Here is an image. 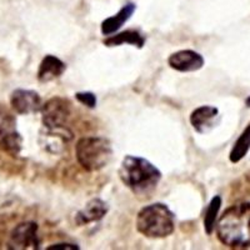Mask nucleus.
Masks as SVG:
<instances>
[{
	"label": "nucleus",
	"instance_id": "nucleus-15",
	"mask_svg": "<svg viewBox=\"0 0 250 250\" xmlns=\"http://www.w3.org/2000/svg\"><path fill=\"white\" fill-rule=\"evenodd\" d=\"M250 150V123L247 125V128L242 131L238 139L234 143L233 148L229 153V160L234 164L242 162L247 154Z\"/></svg>",
	"mask_w": 250,
	"mask_h": 250
},
{
	"label": "nucleus",
	"instance_id": "nucleus-11",
	"mask_svg": "<svg viewBox=\"0 0 250 250\" xmlns=\"http://www.w3.org/2000/svg\"><path fill=\"white\" fill-rule=\"evenodd\" d=\"M108 211L109 207L106 202H104L100 198H94L90 202L86 203L85 207L78 211L77 215H75V223L79 227H82V225L99 222L108 214Z\"/></svg>",
	"mask_w": 250,
	"mask_h": 250
},
{
	"label": "nucleus",
	"instance_id": "nucleus-10",
	"mask_svg": "<svg viewBox=\"0 0 250 250\" xmlns=\"http://www.w3.org/2000/svg\"><path fill=\"white\" fill-rule=\"evenodd\" d=\"M218 117V108L213 105H202L191 111L189 120L196 133L207 134L215 126V119Z\"/></svg>",
	"mask_w": 250,
	"mask_h": 250
},
{
	"label": "nucleus",
	"instance_id": "nucleus-2",
	"mask_svg": "<svg viewBox=\"0 0 250 250\" xmlns=\"http://www.w3.org/2000/svg\"><path fill=\"white\" fill-rule=\"evenodd\" d=\"M119 178L135 195H149L162 180V171L145 158L126 155L120 164Z\"/></svg>",
	"mask_w": 250,
	"mask_h": 250
},
{
	"label": "nucleus",
	"instance_id": "nucleus-13",
	"mask_svg": "<svg viewBox=\"0 0 250 250\" xmlns=\"http://www.w3.org/2000/svg\"><path fill=\"white\" fill-rule=\"evenodd\" d=\"M137 10V5L134 3H126L119 12L113 17H109L102 21L100 25V30L104 37H109V35L115 34L117 31H119L123 28L126 21L133 17V14Z\"/></svg>",
	"mask_w": 250,
	"mask_h": 250
},
{
	"label": "nucleus",
	"instance_id": "nucleus-1",
	"mask_svg": "<svg viewBox=\"0 0 250 250\" xmlns=\"http://www.w3.org/2000/svg\"><path fill=\"white\" fill-rule=\"evenodd\" d=\"M219 242L231 249L250 248V203L230 205L218 219L215 227Z\"/></svg>",
	"mask_w": 250,
	"mask_h": 250
},
{
	"label": "nucleus",
	"instance_id": "nucleus-9",
	"mask_svg": "<svg viewBox=\"0 0 250 250\" xmlns=\"http://www.w3.org/2000/svg\"><path fill=\"white\" fill-rule=\"evenodd\" d=\"M204 58L198 51L190 49H183L175 51L168 58V65L173 70L180 73H191L198 71L204 66Z\"/></svg>",
	"mask_w": 250,
	"mask_h": 250
},
{
	"label": "nucleus",
	"instance_id": "nucleus-5",
	"mask_svg": "<svg viewBox=\"0 0 250 250\" xmlns=\"http://www.w3.org/2000/svg\"><path fill=\"white\" fill-rule=\"evenodd\" d=\"M40 111H42L43 125L50 133L71 135V133L66 128L68 120L71 115V103L68 99L60 97L51 98L48 102L44 103Z\"/></svg>",
	"mask_w": 250,
	"mask_h": 250
},
{
	"label": "nucleus",
	"instance_id": "nucleus-7",
	"mask_svg": "<svg viewBox=\"0 0 250 250\" xmlns=\"http://www.w3.org/2000/svg\"><path fill=\"white\" fill-rule=\"evenodd\" d=\"M14 117L0 108V148L10 155H18L21 150V137L15 129Z\"/></svg>",
	"mask_w": 250,
	"mask_h": 250
},
{
	"label": "nucleus",
	"instance_id": "nucleus-18",
	"mask_svg": "<svg viewBox=\"0 0 250 250\" xmlns=\"http://www.w3.org/2000/svg\"><path fill=\"white\" fill-rule=\"evenodd\" d=\"M80 249L78 245L75 244H69V243H59V244H53L49 245L46 250H74Z\"/></svg>",
	"mask_w": 250,
	"mask_h": 250
},
{
	"label": "nucleus",
	"instance_id": "nucleus-12",
	"mask_svg": "<svg viewBox=\"0 0 250 250\" xmlns=\"http://www.w3.org/2000/svg\"><path fill=\"white\" fill-rule=\"evenodd\" d=\"M66 70V64L55 55H45L38 69V80L40 83H50L58 79Z\"/></svg>",
	"mask_w": 250,
	"mask_h": 250
},
{
	"label": "nucleus",
	"instance_id": "nucleus-6",
	"mask_svg": "<svg viewBox=\"0 0 250 250\" xmlns=\"http://www.w3.org/2000/svg\"><path fill=\"white\" fill-rule=\"evenodd\" d=\"M39 227L34 222H24L18 224L10 233L8 249L25 250L39 249Z\"/></svg>",
	"mask_w": 250,
	"mask_h": 250
},
{
	"label": "nucleus",
	"instance_id": "nucleus-16",
	"mask_svg": "<svg viewBox=\"0 0 250 250\" xmlns=\"http://www.w3.org/2000/svg\"><path fill=\"white\" fill-rule=\"evenodd\" d=\"M223 200L220 195H215L213 199L210 200L209 205H208L207 210H205L204 215V230L208 235H211L215 230L216 222H218V215L222 208Z\"/></svg>",
	"mask_w": 250,
	"mask_h": 250
},
{
	"label": "nucleus",
	"instance_id": "nucleus-19",
	"mask_svg": "<svg viewBox=\"0 0 250 250\" xmlns=\"http://www.w3.org/2000/svg\"><path fill=\"white\" fill-rule=\"evenodd\" d=\"M245 105H247L248 108H250V95L245 99Z\"/></svg>",
	"mask_w": 250,
	"mask_h": 250
},
{
	"label": "nucleus",
	"instance_id": "nucleus-14",
	"mask_svg": "<svg viewBox=\"0 0 250 250\" xmlns=\"http://www.w3.org/2000/svg\"><path fill=\"white\" fill-rule=\"evenodd\" d=\"M103 44L105 46H119L123 44H129V45L137 46V48L142 49L145 45V37L139 33L138 30H125L118 34H113L106 37L105 39L103 40Z\"/></svg>",
	"mask_w": 250,
	"mask_h": 250
},
{
	"label": "nucleus",
	"instance_id": "nucleus-17",
	"mask_svg": "<svg viewBox=\"0 0 250 250\" xmlns=\"http://www.w3.org/2000/svg\"><path fill=\"white\" fill-rule=\"evenodd\" d=\"M75 99L89 109L95 108L98 103L95 94L91 93V91H79V93L75 94Z\"/></svg>",
	"mask_w": 250,
	"mask_h": 250
},
{
	"label": "nucleus",
	"instance_id": "nucleus-3",
	"mask_svg": "<svg viewBox=\"0 0 250 250\" xmlns=\"http://www.w3.org/2000/svg\"><path fill=\"white\" fill-rule=\"evenodd\" d=\"M137 230L150 239L171 235L175 229V214L168 205L154 203L142 208L137 215Z\"/></svg>",
	"mask_w": 250,
	"mask_h": 250
},
{
	"label": "nucleus",
	"instance_id": "nucleus-4",
	"mask_svg": "<svg viewBox=\"0 0 250 250\" xmlns=\"http://www.w3.org/2000/svg\"><path fill=\"white\" fill-rule=\"evenodd\" d=\"M75 156L86 171H98L105 168L113 156V146L106 138L84 137L75 145Z\"/></svg>",
	"mask_w": 250,
	"mask_h": 250
},
{
	"label": "nucleus",
	"instance_id": "nucleus-8",
	"mask_svg": "<svg viewBox=\"0 0 250 250\" xmlns=\"http://www.w3.org/2000/svg\"><path fill=\"white\" fill-rule=\"evenodd\" d=\"M10 105L19 115H29L42 110L43 100L35 90L18 88L10 94Z\"/></svg>",
	"mask_w": 250,
	"mask_h": 250
}]
</instances>
